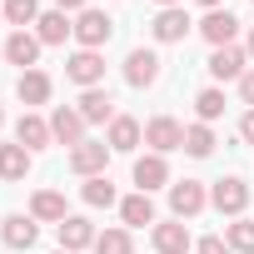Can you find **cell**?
Masks as SVG:
<instances>
[{
  "label": "cell",
  "instance_id": "cell-1",
  "mask_svg": "<svg viewBox=\"0 0 254 254\" xmlns=\"http://www.w3.org/2000/svg\"><path fill=\"white\" fill-rule=\"evenodd\" d=\"M110 35H115V20L105 15V10H80L75 15V40H80V50H105L110 45Z\"/></svg>",
  "mask_w": 254,
  "mask_h": 254
},
{
  "label": "cell",
  "instance_id": "cell-2",
  "mask_svg": "<svg viewBox=\"0 0 254 254\" xmlns=\"http://www.w3.org/2000/svg\"><path fill=\"white\" fill-rule=\"evenodd\" d=\"M209 204H214L219 214L239 219V214H244V204H249V185H244L239 175H224V180H214V190H209Z\"/></svg>",
  "mask_w": 254,
  "mask_h": 254
},
{
  "label": "cell",
  "instance_id": "cell-3",
  "mask_svg": "<svg viewBox=\"0 0 254 254\" xmlns=\"http://www.w3.org/2000/svg\"><path fill=\"white\" fill-rule=\"evenodd\" d=\"M110 145L105 140H80L75 150H70V170L75 175H85V180H95V175H105V165H110Z\"/></svg>",
  "mask_w": 254,
  "mask_h": 254
},
{
  "label": "cell",
  "instance_id": "cell-4",
  "mask_svg": "<svg viewBox=\"0 0 254 254\" xmlns=\"http://www.w3.org/2000/svg\"><path fill=\"white\" fill-rule=\"evenodd\" d=\"M145 145H150L155 155L185 150V125H180V120H170V115H155V120L145 125Z\"/></svg>",
  "mask_w": 254,
  "mask_h": 254
},
{
  "label": "cell",
  "instance_id": "cell-5",
  "mask_svg": "<svg viewBox=\"0 0 254 254\" xmlns=\"http://www.w3.org/2000/svg\"><path fill=\"white\" fill-rule=\"evenodd\" d=\"M65 75H70L75 85L95 90V85L105 80V55H100V50H75V55L65 60Z\"/></svg>",
  "mask_w": 254,
  "mask_h": 254
},
{
  "label": "cell",
  "instance_id": "cell-6",
  "mask_svg": "<svg viewBox=\"0 0 254 254\" xmlns=\"http://www.w3.org/2000/svg\"><path fill=\"white\" fill-rule=\"evenodd\" d=\"M204 204H209V194H204L199 180H180V185H170V209H175V219H194Z\"/></svg>",
  "mask_w": 254,
  "mask_h": 254
},
{
  "label": "cell",
  "instance_id": "cell-7",
  "mask_svg": "<svg viewBox=\"0 0 254 254\" xmlns=\"http://www.w3.org/2000/svg\"><path fill=\"white\" fill-rule=\"evenodd\" d=\"M55 234H60V249H70V254H80V249H90L100 234H95V224L85 219V214H70V219H60L55 224Z\"/></svg>",
  "mask_w": 254,
  "mask_h": 254
},
{
  "label": "cell",
  "instance_id": "cell-8",
  "mask_svg": "<svg viewBox=\"0 0 254 254\" xmlns=\"http://www.w3.org/2000/svg\"><path fill=\"white\" fill-rule=\"evenodd\" d=\"M125 80H130L135 90L155 85L160 80V55L155 50H130V55H125Z\"/></svg>",
  "mask_w": 254,
  "mask_h": 254
},
{
  "label": "cell",
  "instance_id": "cell-9",
  "mask_svg": "<svg viewBox=\"0 0 254 254\" xmlns=\"http://www.w3.org/2000/svg\"><path fill=\"white\" fill-rule=\"evenodd\" d=\"M244 60H249V50H239V45H219L214 55H209V75L214 80H244Z\"/></svg>",
  "mask_w": 254,
  "mask_h": 254
},
{
  "label": "cell",
  "instance_id": "cell-10",
  "mask_svg": "<svg viewBox=\"0 0 254 254\" xmlns=\"http://www.w3.org/2000/svg\"><path fill=\"white\" fill-rule=\"evenodd\" d=\"M50 135H55L60 145H70V150H75V145L85 140V115H80V110H70V105H60V110L50 115Z\"/></svg>",
  "mask_w": 254,
  "mask_h": 254
},
{
  "label": "cell",
  "instance_id": "cell-11",
  "mask_svg": "<svg viewBox=\"0 0 254 254\" xmlns=\"http://www.w3.org/2000/svg\"><path fill=\"white\" fill-rule=\"evenodd\" d=\"M140 140H145L140 120H130V115H115V120H110V135H105V145H110L115 155H130Z\"/></svg>",
  "mask_w": 254,
  "mask_h": 254
},
{
  "label": "cell",
  "instance_id": "cell-12",
  "mask_svg": "<svg viewBox=\"0 0 254 254\" xmlns=\"http://www.w3.org/2000/svg\"><path fill=\"white\" fill-rule=\"evenodd\" d=\"M150 30H155V40H160V45H175V40H185L194 25H190V15H185L180 5H170V10H160V15H155V25H150Z\"/></svg>",
  "mask_w": 254,
  "mask_h": 254
},
{
  "label": "cell",
  "instance_id": "cell-13",
  "mask_svg": "<svg viewBox=\"0 0 254 254\" xmlns=\"http://www.w3.org/2000/svg\"><path fill=\"white\" fill-rule=\"evenodd\" d=\"M199 35L219 50V45H234V35H239V20L229 15V10H209L204 20H199Z\"/></svg>",
  "mask_w": 254,
  "mask_h": 254
},
{
  "label": "cell",
  "instance_id": "cell-14",
  "mask_svg": "<svg viewBox=\"0 0 254 254\" xmlns=\"http://www.w3.org/2000/svg\"><path fill=\"white\" fill-rule=\"evenodd\" d=\"M5 60L20 65V75L35 70V60H40V40H35L30 30H10V40H5Z\"/></svg>",
  "mask_w": 254,
  "mask_h": 254
},
{
  "label": "cell",
  "instance_id": "cell-15",
  "mask_svg": "<svg viewBox=\"0 0 254 254\" xmlns=\"http://www.w3.org/2000/svg\"><path fill=\"white\" fill-rule=\"evenodd\" d=\"M135 185H140V194L165 190V185H170V165H165V155H145V160H135Z\"/></svg>",
  "mask_w": 254,
  "mask_h": 254
},
{
  "label": "cell",
  "instance_id": "cell-16",
  "mask_svg": "<svg viewBox=\"0 0 254 254\" xmlns=\"http://www.w3.org/2000/svg\"><path fill=\"white\" fill-rule=\"evenodd\" d=\"M50 140H55V135H50V120H40V115H20V120H15V145H25L30 155L45 150Z\"/></svg>",
  "mask_w": 254,
  "mask_h": 254
},
{
  "label": "cell",
  "instance_id": "cell-17",
  "mask_svg": "<svg viewBox=\"0 0 254 254\" xmlns=\"http://www.w3.org/2000/svg\"><path fill=\"white\" fill-rule=\"evenodd\" d=\"M65 35H75V20H65V10H45L35 20V40L40 45H65Z\"/></svg>",
  "mask_w": 254,
  "mask_h": 254
},
{
  "label": "cell",
  "instance_id": "cell-18",
  "mask_svg": "<svg viewBox=\"0 0 254 254\" xmlns=\"http://www.w3.org/2000/svg\"><path fill=\"white\" fill-rule=\"evenodd\" d=\"M30 219H45V224L70 219V214H65V194H60V190H35V199H30Z\"/></svg>",
  "mask_w": 254,
  "mask_h": 254
},
{
  "label": "cell",
  "instance_id": "cell-19",
  "mask_svg": "<svg viewBox=\"0 0 254 254\" xmlns=\"http://www.w3.org/2000/svg\"><path fill=\"white\" fill-rule=\"evenodd\" d=\"M155 254H190V229L180 219L155 224Z\"/></svg>",
  "mask_w": 254,
  "mask_h": 254
},
{
  "label": "cell",
  "instance_id": "cell-20",
  "mask_svg": "<svg viewBox=\"0 0 254 254\" xmlns=\"http://www.w3.org/2000/svg\"><path fill=\"white\" fill-rule=\"evenodd\" d=\"M0 234H5V244H10V249H30V244L40 239V224H35L30 214H10Z\"/></svg>",
  "mask_w": 254,
  "mask_h": 254
},
{
  "label": "cell",
  "instance_id": "cell-21",
  "mask_svg": "<svg viewBox=\"0 0 254 254\" xmlns=\"http://www.w3.org/2000/svg\"><path fill=\"white\" fill-rule=\"evenodd\" d=\"M80 115H85V125H105V120H115V100L95 85V90L80 95Z\"/></svg>",
  "mask_w": 254,
  "mask_h": 254
},
{
  "label": "cell",
  "instance_id": "cell-22",
  "mask_svg": "<svg viewBox=\"0 0 254 254\" xmlns=\"http://www.w3.org/2000/svg\"><path fill=\"white\" fill-rule=\"evenodd\" d=\"M30 175V150L25 145H0V180H25Z\"/></svg>",
  "mask_w": 254,
  "mask_h": 254
},
{
  "label": "cell",
  "instance_id": "cell-23",
  "mask_svg": "<svg viewBox=\"0 0 254 254\" xmlns=\"http://www.w3.org/2000/svg\"><path fill=\"white\" fill-rule=\"evenodd\" d=\"M15 95H20L25 105H45V100H50V75H45V70H25V75L15 80Z\"/></svg>",
  "mask_w": 254,
  "mask_h": 254
},
{
  "label": "cell",
  "instance_id": "cell-24",
  "mask_svg": "<svg viewBox=\"0 0 254 254\" xmlns=\"http://www.w3.org/2000/svg\"><path fill=\"white\" fill-rule=\"evenodd\" d=\"M120 219L130 224V229H140V224L155 229V204H150V194H130V199L120 204Z\"/></svg>",
  "mask_w": 254,
  "mask_h": 254
},
{
  "label": "cell",
  "instance_id": "cell-25",
  "mask_svg": "<svg viewBox=\"0 0 254 254\" xmlns=\"http://www.w3.org/2000/svg\"><path fill=\"white\" fill-rule=\"evenodd\" d=\"M224 239H229L234 254H254V219H244V214L229 219V224H224Z\"/></svg>",
  "mask_w": 254,
  "mask_h": 254
},
{
  "label": "cell",
  "instance_id": "cell-26",
  "mask_svg": "<svg viewBox=\"0 0 254 254\" xmlns=\"http://www.w3.org/2000/svg\"><path fill=\"white\" fill-rule=\"evenodd\" d=\"M185 155H194V160L214 155V130H209V125H190V130H185Z\"/></svg>",
  "mask_w": 254,
  "mask_h": 254
},
{
  "label": "cell",
  "instance_id": "cell-27",
  "mask_svg": "<svg viewBox=\"0 0 254 254\" xmlns=\"http://www.w3.org/2000/svg\"><path fill=\"white\" fill-rule=\"evenodd\" d=\"M80 194H85V204H90V209H110V204H115V185H110L105 175L85 180V190H80Z\"/></svg>",
  "mask_w": 254,
  "mask_h": 254
},
{
  "label": "cell",
  "instance_id": "cell-28",
  "mask_svg": "<svg viewBox=\"0 0 254 254\" xmlns=\"http://www.w3.org/2000/svg\"><path fill=\"white\" fill-rule=\"evenodd\" d=\"M5 20H10L15 30H25V25L40 20V5H35V0H5Z\"/></svg>",
  "mask_w": 254,
  "mask_h": 254
},
{
  "label": "cell",
  "instance_id": "cell-29",
  "mask_svg": "<svg viewBox=\"0 0 254 254\" xmlns=\"http://www.w3.org/2000/svg\"><path fill=\"white\" fill-rule=\"evenodd\" d=\"M194 110H199V125L219 120V115H224V90H199V95H194Z\"/></svg>",
  "mask_w": 254,
  "mask_h": 254
},
{
  "label": "cell",
  "instance_id": "cell-30",
  "mask_svg": "<svg viewBox=\"0 0 254 254\" xmlns=\"http://www.w3.org/2000/svg\"><path fill=\"white\" fill-rule=\"evenodd\" d=\"M95 254H130V229H105L95 239Z\"/></svg>",
  "mask_w": 254,
  "mask_h": 254
},
{
  "label": "cell",
  "instance_id": "cell-31",
  "mask_svg": "<svg viewBox=\"0 0 254 254\" xmlns=\"http://www.w3.org/2000/svg\"><path fill=\"white\" fill-rule=\"evenodd\" d=\"M199 254H234V249H229V239L209 234V239H199Z\"/></svg>",
  "mask_w": 254,
  "mask_h": 254
},
{
  "label": "cell",
  "instance_id": "cell-32",
  "mask_svg": "<svg viewBox=\"0 0 254 254\" xmlns=\"http://www.w3.org/2000/svg\"><path fill=\"white\" fill-rule=\"evenodd\" d=\"M239 95H244V105L254 110V70H244V80H239Z\"/></svg>",
  "mask_w": 254,
  "mask_h": 254
},
{
  "label": "cell",
  "instance_id": "cell-33",
  "mask_svg": "<svg viewBox=\"0 0 254 254\" xmlns=\"http://www.w3.org/2000/svg\"><path fill=\"white\" fill-rule=\"evenodd\" d=\"M239 135L254 145V110H244V120H239Z\"/></svg>",
  "mask_w": 254,
  "mask_h": 254
},
{
  "label": "cell",
  "instance_id": "cell-34",
  "mask_svg": "<svg viewBox=\"0 0 254 254\" xmlns=\"http://www.w3.org/2000/svg\"><path fill=\"white\" fill-rule=\"evenodd\" d=\"M60 10H85V0H55Z\"/></svg>",
  "mask_w": 254,
  "mask_h": 254
},
{
  "label": "cell",
  "instance_id": "cell-35",
  "mask_svg": "<svg viewBox=\"0 0 254 254\" xmlns=\"http://www.w3.org/2000/svg\"><path fill=\"white\" fill-rule=\"evenodd\" d=\"M199 5H204V10H219V0H199Z\"/></svg>",
  "mask_w": 254,
  "mask_h": 254
},
{
  "label": "cell",
  "instance_id": "cell-36",
  "mask_svg": "<svg viewBox=\"0 0 254 254\" xmlns=\"http://www.w3.org/2000/svg\"><path fill=\"white\" fill-rule=\"evenodd\" d=\"M170 5H180V0H160V10H170Z\"/></svg>",
  "mask_w": 254,
  "mask_h": 254
},
{
  "label": "cell",
  "instance_id": "cell-37",
  "mask_svg": "<svg viewBox=\"0 0 254 254\" xmlns=\"http://www.w3.org/2000/svg\"><path fill=\"white\" fill-rule=\"evenodd\" d=\"M249 60H254V30H249Z\"/></svg>",
  "mask_w": 254,
  "mask_h": 254
},
{
  "label": "cell",
  "instance_id": "cell-38",
  "mask_svg": "<svg viewBox=\"0 0 254 254\" xmlns=\"http://www.w3.org/2000/svg\"><path fill=\"white\" fill-rule=\"evenodd\" d=\"M0 15H5V0H0Z\"/></svg>",
  "mask_w": 254,
  "mask_h": 254
},
{
  "label": "cell",
  "instance_id": "cell-39",
  "mask_svg": "<svg viewBox=\"0 0 254 254\" xmlns=\"http://www.w3.org/2000/svg\"><path fill=\"white\" fill-rule=\"evenodd\" d=\"M0 125H5V110H0Z\"/></svg>",
  "mask_w": 254,
  "mask_h": 254
},
{
  "label": "cell",
  "instance_id": "cell-40",
  "mask_svg": "<svg viewBox=\"0 0 254 254\" xmlns=\"http://www.w3.org/2000/svg\"><path fill=\"white\" fill-rule=\"evenodd\" d=\"M55 254H70V249H55Z\"/></svg>",
  "mask_w": 254,
  "mask_h": 254
}]
</instances>
